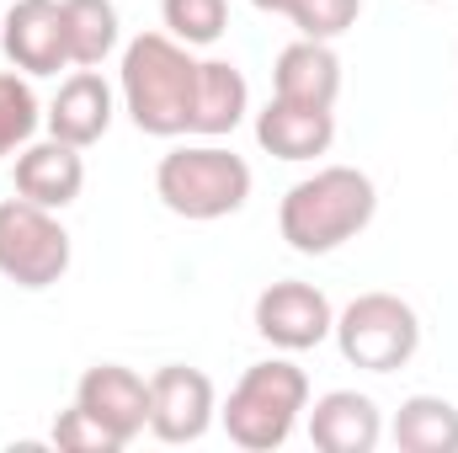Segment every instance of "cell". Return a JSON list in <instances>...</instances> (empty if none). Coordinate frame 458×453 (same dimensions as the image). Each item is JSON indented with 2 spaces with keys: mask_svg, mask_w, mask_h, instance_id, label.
Returning a JSON list of instances; mask_svg holds the SVG:
<instances>
[{
  "mask_svg": "<svg viewBox=\"0 0 458 453\" xmlns=\"http://www.w3.org/2000/svg\"><path fill=\"white\" fill-rule=\"evenodd\" d=\"M299 411H310V379L299 363L288 357H267V363H250L240 373V384L229 389L225 432L234 449L245 453H272L283 449L299 427Z\"/></svg>",
  "mask_w": 458,
  "mask_h": 453,
  "instance_id": "cell-3",
  "label": "cell"
},
{
  "mask_svg": "<svg viewBox=\"0 0 458 453\" xmlns=\"http://www.w3.org/2000/svg\"><path fill=\"white\" fill-rule=\"evenodd\" d=\"M394 443L405 453H458V406L443 395H411L394 411Z\"/></svg>",
  "mask_w": 458,
  "mask_h": 453,
  "instance_id": "cell-17",
  "label": "cell"
},
{
  "mask_svg": "<svg viewBox=\"0 0 458 453\" xmlns=\"http://www.w3.org/2000/svg\"><path fill=\"white\" fill-rule=\"evenodd\" d=\"M64 272H70V229L54 219V209L5 198L0 203V278L38 294V288H54Z\"/></svg>",
  "mask_w": 458,
  "mask_h": 453,
  "instance_id": "cell-6",
  "label": "cell"
},
{
  "mask_svg": "<svg viewBox=\"0 0 458 453\" xmlns=\"http://www.w3.org/2000/svg\"><path fill=\"white\" fill-rule=\"evenodd\" d=\"M214 379L187 363H165L149 373V432L160 443H198L214 427Z\"/></svg>",
  "mask_w": 458,
  "mask_h": 453,
  "instance_id": "cell-7",
  "label": "cell"
},
{
  "mask_svg": "<svg viewBox=\"0 0 458 453\" xmlns=\"http://www.w3.org/2000/svg\"><path fill=\"white\" fill-rule=\"evenodd\" d=\"M81 187H86V160H81L75 144H64L54 133L38 139V144H21V155H16V198L59 214V209H70L81 198Z\"/></svg>",
  "mask_w": 458,
  "mask_h": 453,
  "instance_id": "cell-11",
  "label": "cell"
},
{
  "mask_svg": "<svg viewBox=\"0 0 458 453\" xmlns=\"http://www.w3.org/2000/svg\"><path fill=\"white\" fill-rule=\"evenodd\" d=\"M160 16L171 27L176 43L187 48H208L219 43L229 27V0H160Z\"/></svg>",
  "mask_w": 458,
  "mask_h": 453,
  "instance_id": "cell-19",
  "label": "cell"
},
{
  "mask_svg": "<svg viewBox=\"0 0 458 453\" xmlns=\"http://www.w3.org/2000/svg\"><path fill=\"white\" fill-rule=\"evenodd\" d=\"M198 64L203 59H192V48L176 43L171 32H139L123 48L117 91H123V113L133 117L139 133H155V139L192 133Z\"/></svg>",
  "mask_w": 458,
  "mask_h": 453,
  "instance_id": "cell-1",
  "label": "cell"
},
{
  "mask_svg": "<svg viewBox=\"0 0 458 453\" xmlns=\"http://www.w3.org/2000/svg\"><path fill=\"white\" fill-rule=\"evenodd\" d=\"M250 113V86L229 59H203L198 64V97H192V133L225 139Z\"/></svg>",
  "mask_w": 458,
  "mask_h": 453,
  "instance_id": "cell-16",
  "label": "cell"
},
{
  "mask_svg": "<svg viewBox=\"0 0 458 453\" xmlns=\"http://www.w3.org/2000/svg\"><path fill=\"white\" fill-rule=\"evenodd\" d=\"M272 97L283 102H299V107H336L342 97V59L331 43H315V38H299L277 54L272 64Z\"/></svg>",
  "mask_w": 458,
  "mask_h": 453,
  "instance_id": "cell-13",
  "label": "cell"
},
{
  "mask_svg": "<svg viewBox=\"0 0 458 453\" xmlns=\"http://www.w3.org/2000/svg\"><path fill=\"white\" fill-rule=\"evenodd\" d=\"M0 48L21 75H59L70 64L64 5L59 0H16L0 21Z\"/></svg>",
  "mask_w": 458,
  "mask_h": 453,
  "instance_id": "cell-9",
  "label": "cell"
},
{
  "mask_svg": "<svg viewBox=\"0 0 458 453\" xmlns=\"http://www.w3.org/2000/svg\"><path fill=\"white\" fill-rule=\"evenodd\" d=\"M362 16V0H293L288 5V21L299 27V38H315V43H336L342 32L357 27Z\"/></svg>",
  "mask_w": 458,
  "mask_h": 453,
  "instance_id": "cell-21",
  "label": "cell"
},
{
  "mask_svg": "<svg viewBox=\"0 0 458 453\" xmlns=\"http://www.w3.org/2000/svg\"><path fill=\"white\" fill-rule=\"evenodd\" d=\"M416 5H432V0H416Z\"/></svg>",
  "mask_w": 458,
  "mask_h": 453,
  "instance_id": "cell-24",
  "label": "cell"
},
{
  "mask_svg": "<svg viewBox=\"0 0 458 453\" xmlns=\"http://www.w3.org/2000/svg\"><path fill=\"white\" fill-rule=\"evenodd\" d=\"M38 123H43V113H38L32 86H27L16 70H5V75H0V160H5L11 150L32 144Z\"/></svg>",
  "mask_w": 458,
  "mask_h": 453,
  "instance_id": "cell-20",
  "label": "cell"
},
{
  "mask_svg": "<svg viewBox=\"0 0 458 453\" xmlns=\"http://www.w3.org/2000/svg\"><path fill=\"white\" fill-rule=\"evenodd\" d=\"M256 144L277 160H315L336 144V113L331 107H299L272 97L256 113Z\"/></svg>",
  "mask_w": 458,
  "mask_h": 453,
  "instance_id": "cell-12",
  "label": "cell"
},
{
  "mask_svg": "<svg viewBox=\"0 0 458 453\" xmlns=\"http://www.w3.org/2000/svg\"><path fill=\"white\" fill-rule=\"evenodd\" d=\"M64 5V43L75 70H97L117 48V5L113 0H59Z\"/></svg>",
  "mask_w": 458,
  "mask_h": 453,
  "instance_id": "cell-18",
  "label": "cell"
},
{
  "mask_svg": "<svg viewBox=\"0 0 458 453\" xmlns=\"http://www.w3.org/2000/svg\"><path fill=\"white\" fill-rule=\"evenodd\" d=\"M113 86L97 75V70H75L64 86H59V97H54V107H48V133L54 139H64V144H75V150H91L107 128H113Z\"/></svg>",
  "mask_w": 458,
  "mask_h": 453,
  "instance_id": "cell-15",
  "label": "cell"
},
{
  "mask_svg": "<svg viewBox=\"0 0 458 453\" xmlns=\"http://www.w3.org/2000/svg\"><path fill=\"white\" fill-rule=\"evenodd\" d=\"M378 438H384V416H378L373 395L331 389L310 411V443L320 453H373Z\"/></svg>",
  "mask_w": 458,
  "mask_h": 453,
  "instance_id": "cell-14",
  "label": "cell"
},
{
  "mask_svg": "<svg viewBox=\"0 0 458 453\" xmlns=\"http://www.w3.org/2000/svg\"><path fill=\"white\" fill-rule=\"evenodd\" d=\"M336 346L362 373H394L421 346V315L400 294H357L336 315Z\"/></svg>",
  "mask_w": 458,
  "mask_h": 453,
  "instance_id": "cell-5",
  "label": "cell"
},
{
  "mask_svg": "<svg viewBox=\"0 0 458 453\" xmlns=\"http://www.w3.org/2000/svg\"><path fill=\"white\" fill-rule=\"evenodd\" d=\"M378 214V187L357 166H326L293 182L277 203V229L299 256H331L357 240Z\"/></svg>",
  "mask_w": 458,
  "mask_h": 453,
  "instance_id": "cell-2",
  "label": "cell"
},
{
  "mask_svg": "<svg viewBox=\"0 0 458 453\" xmlns=\"http://www.w3.org/2000/svg\"><path fill=\"white\" fill-rule=\"evenodd\" d=\"M54 443L70 453H117L123 443H117L113 432L86 411V406H70V411H59V422H54Z\"/></svg>",
  "mask_w": 458,
  "mask_h": 453,
  "instance_id": "cell-22",
  "label": "cell"
},
{
  "mask_svg": "<svg viewBox=\"0 0 458 453\" xmlns=\"http://www.w3.org/2000/svg\"><path fill=\"white\" fill-rule=\"evenodd\" d=\"M250 5H256V11H272V16H288L293 0H250Z\"/></svg>",
  "mask_w": 458,
  "mask_h": 453,
  "instance_id": "cell-23",
  "label": "cell"
},
{
  "mask_svg": "<svg viewBox=\"0 0 458 453\" xmlns=\"http://www.w3.org/2000/svg\"><path fill=\"white\" fill-rule=\"evenodd\" d=\"M155 198L176 214V219H192V225H214L245 209L250 198V166L219 150V144H182L171 155H160L155 166Z\"/></svg>",
  "mask_w": 458,
  "mask_h": 453,
  "instance_id": "cell-4",
  "label": "cell"
},
{
  "mask_svg": "<svg viewBox=\"0 0 458 453\" xmlns=\"http://www.w3.org/2000/svg\"><path fill=\"white\" fill-rule=\"evenodd\" d=\"M75 406H86L117 443L128 449L139 432H149V379H139L123 363H97L75 384Z\"/></svg>",
  "mask_w": 458,
  "mask_h": 453,
  "instance_id": "cell-10",
  "label": "cell"
},
{
  "mask_svg": "<svg viewBox=\"0 0 458 453\" xmlns=\"http://www.w3.org/2000/svg\"><path fill=\"white\" fill-rule=\"evenodd\" d=\"M256 331H261V341H272L283 352H310V346H320L336 331V310H331V299L315 283L283 278V283L261 288V299H256Z\"/></svg>",
  "mask_w": 458,
  "mask_h": 453,
  "instance_id": "cell-8",
  "label": "cell"
}]
</instances>
